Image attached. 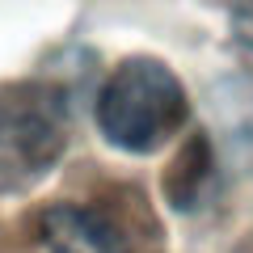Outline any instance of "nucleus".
Listing matches in <instances>:
<instances>
[{"label": "nucleus", "mask_w": 253, "mask_h": 253, "mask_svg": "<svg viewBox=\"0 0 253 253\" xmlns=\"http://www.w3.org/2000/svg\"><path fill=\"white\" fill-rule=\"evenodd\" d=\"M190 101L181 81L161 59L131 55L97 93V126L123 152H156L186 126Z\"/></svg>", "instance_id": "f257e3e1"}, {"label": "nucleus", "mask_w": 253, "mask_h": 253, "mask_svg": "<svg viewBox=\"0 0 253 253\" xmlns=\"http://www.w3.org/2000/svg\"><path fill=\"white\" fill-rule=\"evenodd\" d=\"M68 148V97L59 84H0V194L26 190L59 165Z\"/></svg>", "instance_id": "f03ea898"}, {"label": "nucleus", "mask_w": 253, "mask_h": 253, "mask_svg": "<svg viewBox=\"0 0 253 253\" xmlns=\"http://www.w3.org/2000/svg\"><path fill=\"white\" fill-rule=\"evenodd\" d=\"M38 236L51 253H131L126 232L106 211L81 203H55L38 215Z\"/></svg>", "instance_id": "7ed1b4c3"}, {"label": "nucleus", "mask_w": 253, "mask_h": 253, "mask_svg": "<svg viewBox=\"0 0 253 253\" xmlns=\"http://www.w3.org/2000/svg\"><path fill=\"white\" fill-rule=\"evenodd\" d=\"M232 30H236V38L253 51V0H232Z\"/></svg>", "instance_id": "20e7f679"}, {"label": "nucleus", "mask_w": 253, "mask_h": 253, "mask_svg": "<svg viewBox=\"0 0 253 253\" xmlns=\"http://www.w3.org/2000/svg\"><path fill=\"white\" fill-rule=\"evenodd\" d=\"M232 253H253V232H249V236H245V241H241V245H236V249H232Z\"/></svg>", "instance_id": "39448f33"}]
</instances>
